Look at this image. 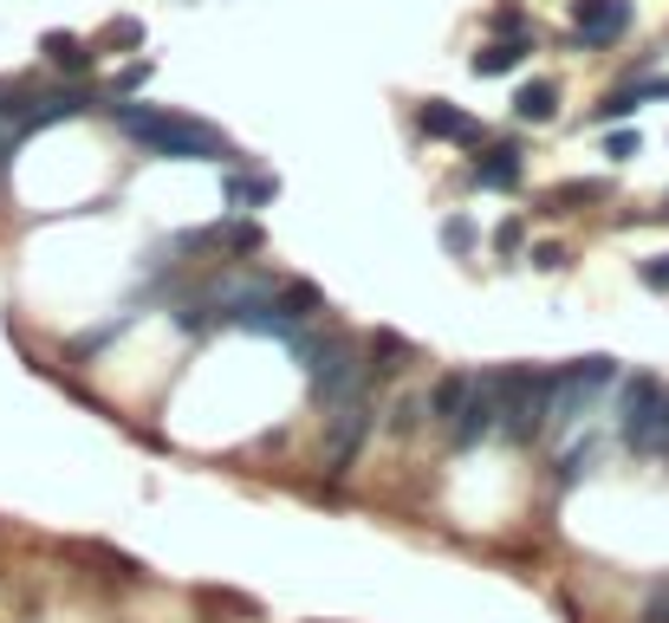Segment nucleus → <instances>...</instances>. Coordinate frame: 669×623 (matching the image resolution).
<instances>
[{"mask_svg":"<svg viewBox=\"0 0 669 623\" xmlns=\"http://www.w3.org/2000/svg\"><path fill=\"white\" fill-rule=\"evenodd\" d=\"M117 130L156 163H228L234 156V143L215 124L182 117V111H156V104H117Z\"/></svg>","mask_w":669,"mask_h":623,"instance_id":"obj_1","label":"nucleus"},{"mask_svg":"<svg viewBox=\"0 0 669 623\" xmlns=\"http://www.w3.org/2000/svg\"><path fill=\"white\" fill-rule=\"evenodd\" d=\"M553 390H559V364H514V371H501V423H494V436L533 442L553 423Z\"/></svg>","mask_w":669,"mask_h":623,"instance_id":"obj_2","label":"nucleus"},{"mask_svg":"<svg viewBox=\"0 0 669 623\" xmlns=\"http://www.w3.org/2000/svg\"><path fill=\"white\" fill-rule=\"evenodd\" d=\"M618 384V358H579V364H559V390H553V423L572 429L586 423V410Z\"/></svg>","mask_w":669,"mask_h":623,"instance_id":"obj_3","label":"nucleus"},{"mask_svg":"<svg viewBox=\"0 0 669 623\" xmlns=\"http://www.w3.org/2000/svg\"><path fill=\"white\" fill-rule=\"evenodd\" d=\"M657 429H664V384L638 371V377L618 384V436H625V449L651 455V449H657Z\"/></svg>","mask_w":669,"mask_h":623,"instance_id":"obj_4","label":"nucleus"},{"mask_svg":"<svg viewBox=\"0 0 669 623\" xmlns=\"http://www.w3.org/2000/svg\"><path fill=\"white\" fill-rule=\"evenodd\" d=\"M494 423H501V371H475L468 397H462V410L449 423V436H455V449H481L494 436Z\"/></svg>","mask_w":669,"mask_h":623,"instance_id":"obj_5","label":"nucleus"},{"mask_svg":"<svg viewBox=\"0 0 669 623\" xmlns=\"http://www.w3.org/2000/svg\"><path fill=\"white\" fill-rule=\"evenodd\" d=\"M566 13H572V39L592 52H605L631 33V0H572Z\"/></svg>","mask_w":669,"mask_h":623,"instance_id":"obj_6","label":"nucleus"},{"mask_svg":"<svg viewBox=\"0 0 669 623\" xmlns=\"http://www.w3.org/2000/svg\"><path fill=\"white\" fill-rule=\"evenodd\" d=\"M364 436H371V384H358V390L338 397V423H332V449H325L332 475H345V462L364 449Z\"/></svg>","mask_w":669,"mask_h":623,"instance_id":"obj_7","label":"nucleus"},{"mask_svg":"<svg viewBox=\"0 0 669 623\" xmlns=\"http://www.w3.org/2000/svg\"><path fill=\"white\" fill-rule=\"evenodd\" d=\"M416 130H423V137H442V143H481V137H488L468 111H455V104H442V98H423V104H416Z\"/></svg>","mask_w":669,"mask_h":623,"instance_id":"obj_8","label":"nucleus"},{"mask_svg":"<svg viewBox=\"0 0 669 623\" xmlns=\"http://www.w3.org/2000/svg\"><path fill=\"white\" fill-rule=\"evenodd\" d=\"M481 189H520V176H527V150L520 143H488L481 156H475V169H468Z\"/></svg>","mask_w":669,"mask_h":623,"instance_id":"obj_9","label":"nucleus"},{"mask_svg":"<svg viewBox=\"0 0 669 623\" xmlns=\"http://www.w3.org/2000/svg\"><path fill=\"white\" fill-rule=\"evenodd\" d=\"M39 52H46V65H52V72H72V78H78V72H91V59H98V46H85L78 33H46V39H39Z\"/></svg>","mask_w":669,"mask_h":623,"instance_id":"obj_10","label":"nucleus"},{"mask_svg":"<svg viewBox=\"0 0 669 623\" xmlns=\"http://www.w3.org/2000/svg\"><path fill=\"white\" fill-rule=\"evenodd\" d=\"M520 65H527V33L488 39V46L475 52V72H481V78H507V72H520Z\"/></svg>","mask_w":669,"mask_h":623,"instance_id":"obj_11","label":"nucleus"},{"mask_svg":"<svg viewBox=\"0 0 669 623\" xmlns=\"http://www.w3.org/2000/svg\"><path fill=\"white\" fill-rule=\"evenodd\" d=\"M169 319H176V332H182V338H208L215 325H228V319H221V306H215V293H189V299H176V312H169Z\"/></svg>","mask_w":669,"mask_h":623,"instance_id":"obj_12","label":"nucleus"},{"mask_svg":"<svg viewBox=\"0 0 669 623\" xmlns=\"http://www.w3.org/2000/svg\"><path fill=\"white\" fill-rule=\"evenodd\" d=\"M514 111H520V124H546V117L559 111V85H553V78H527V85L514 91Z\"/></svg>","mask_w":669,"mask_h":623,"instance_id":"obj_13","label":"nucleus"},{"mask_svg":"<svg viewBox=\"0 0 669 623\" xmlns=\"http://www.w3.org/2000/svg\"><path fill=\"white\" fill-rule=\"evenodd\" d=\"M221 195H228L234 208H267V202L280 195V182H273V176H241V169H228Z\"/></svg>","mask_w":669,"mask_h":623,"instance_id":"obj_14","label":"nucleus"},{"mask_svg":"<svg viewBox=\"0 0 669 623\" xmlns=\"http://www.w3.org/2000/svg\"><path fill=\"white\" fill-rule=\"evenodd\" d=\"M644 98H651L644 85H625V91H612V98L592 111V124H599V130H612V124H631V117L644 111Z\"/></svg>","mask_w":669,"mask_h":623,"instance_id":"obj_15","label":"nucleus"},{"mask_svg":"<svg viewBox=\"0 0 669 623\" xmlns=\"http://www.w3.org/2000/svg\"><path fill=\"white\" fill-rule=\"evenodd\" d=\"M468 377H475V371H449V377L429 390V416H436L442 429L455 423V410H462V397H468Z\"/></svg>","mask_w":669,"mask_h":623,"instance_id":"obj_16","label":"nucleus"},{"mask_svg":"<svg viewBox=\"0 0 669 623\" xmlns=\"http://www.w3.org/2000/svg\"><path fill=\"white\" fill-rule=\"evenodd\" d=\"M403 358H410V345H403L397 332H371V364H364V384H371V377H390Z\"/></svg>","mask_w":669,"mask_h":623,"instance_id":"obj_17","label":"nucleus"},{"mask_svg":"<svg viewBox=\"0 0 669 623\" xmlns=\"http://www.w3.org/2000/svg\"><path fill=\"white\" fill-rule=\"evenodd\" d=\"M436 241H442V254H455V260H462V254H475V247H481V228H475L468 215H449Z\"/></svg>","mask_w":669,"mask_h":623,"instance_id":"obj_18","label":"nucleus"},{"mask_svg":"<svg viewBox=\"0 0 669 623\" xmlns=\"http://www.w3.org/2000/svg\"><path fill=\"white\" fill-rule=\"evenodd\" d=\"M605 195H612L605 182H559L546 208H586V202H605Z\"/></svg>","mask_w":669,"mask_h":623,"instance_id":"obj_19","label":"nucleus"},{"mask_svg":"<svg viewBox=\"0 0 669 623\" xmlns=\"http://www.w3.org/2000/svg\"><path fill=\"white\" fill-rule=\"evenodd\" d=\"M592 455H599V442H579V449H572V455H566V462L553 468V475H559V488H572V481H586V475H592Z\"/></svg>","mask_w":669,"mask_h":623,"instance_id":"obj_20","label":"nucleus"},{"mask_svg":"<svg viewBox=\"0 0 669 623\" xmlns=\"http://www.w3.org/2000/svg\"><path fill=\"white\" fill-rule=\"evenodd\" d=\"M150 72H156L150 59H130V65L111 78V91H117V98H130V91H143V85H150Z\"/></svg>","mask_w":669,"mask_h":623,"instance_id":"obj_21","label":"nucleus"},{"mask_svg":"<svg viewBox=\"0 0 669 623\" xmlns=\"http://www.w3.org/2000/svg\"><path fill=\"white\" fill-rule=\"evenodd\" d=\"M638 280H644V293H669V254L638 260Z\"/></svg>","mask_w":669,"mask_h":623,"instance_id":"obj_22","label":"nucleus"},{"mask_svg":"<svg viewBox=\"0 0 669 623\" xmlns=\"http://www.w3.org/2000/svg\"><path fill=\"white\" fill-rule=\"evenodd\" d=\"M605 156H612V163H631V156H638V130H625V124L605 130Z\"/></svg>","mask_w":669,"mask_h":623,"instance_id":"obj_23","label":"nucleus"},{"mask_svg":"<svg viewBox=\"0 0 669 623\" xmlns=\"http://www.w3.org/2000/svg\"><path fill=\"white\" fill-rule=\"evenodd\" d=\"M520 247H527V228H520V221H501V228H494V254H501V260H514Z\"/></svg>","mask_w":669,"mask_h":623,"instance_id":"obj_24","label":"nucleus"},{"mask_svg":"<svg viewBox=\"0 0 669 623\" xmlns=\"http://www.w3.org/2000/svg\"><path fill=\"white\" fill-rule=\"evenodd\" d=\"M390 429H397V436H416V429H423V410H416V403H390Z\"/></svg>","mask_w":669,"mask_h":623,"instance_id":"obj_25","label":"nucleus"},{"mask_svg":"<svg viewBox=\"0 0 669 623\" xmlns=\"http://www.w3.org/2000/svg\"><path fill=\"white\" fill-rule=\"evenodd\" d=\"M638 623H669V579L651 592V605H644V618H638Z\"/></svg>","mask_w":669,"mask_h":623,"instance_id":"obj_26","label":"nucleus"},{"mask_svg":"<svg viewBox=\"0 0 669 623\" xmlns=\"http://www.w3.org/2000/svg\"><path fill=\"white\" fill-rule=\"evenodd\" d=\"M494 33H527V13H520V7H501V13H494Z\"/></svg>","mask_w":669,"mask_h":623,"instance_id":"obj_27","label":"nucleus"},{"mask_svg":"<svg viewBox=\"0 0 669 623\" xmlns=\"http://www.w3.org/2000/svg\"><path fill=\"white\" fill-rule=\"evenodd\" d=\"M533 267H540V273H559V267H566V247H533Z\"/></svg>","mask_w":669,"mask_h":623,"instance_id":"obj_28","label":"nucleus"},{"mask_svg":"<svg viewBox=\"0 0 669 623\" xmlns=\"http://www.w3.org/2000/svg\"><path fill=\"white\" fill-rule=\"evenodd\" d=\"M104 39H117V46H137V39H143V33H137V20H117V26H111V33H104Z\"/></svg>","mask_w":669,"mask_h":623,"instance_id":"obj_29","label":"nucleus"},{"mask_svg":"<svg viewBox=\"0 0 669 623\" xmlns=\"http://www.w3.org/2000/svg\"><path fill=\"white\" fill-rule=\"evenodd\" d=\"M644 91H651V98H669V78H644Z\"/></svg>","mask_w":669,"mask_h":623,"instance_id":"obj_30","label":"nucleus"},{"mask_svg":"<svg viewBox=\"0 0 669 623\" xmlns=\"http://www.w3.org/2000/svg\"><path fill=\"white\" fill-rule=\"evenodd\" d=\"M664 436H669V390H664V429H657V442H664Z\"/></svg>","mask_w":669,"mask_h":623,"instance_id":"obj_31","label":"nucleus"}]
</instances>
